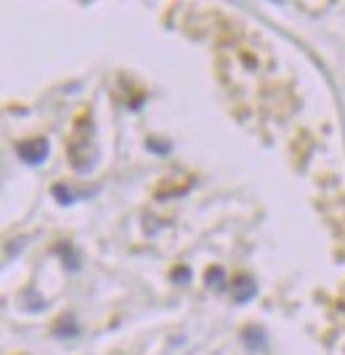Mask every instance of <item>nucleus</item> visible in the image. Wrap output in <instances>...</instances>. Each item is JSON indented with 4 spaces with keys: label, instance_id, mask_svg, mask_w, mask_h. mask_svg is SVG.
Segmentation results:
<instances>
[{
    "label": "nucleus",
    "instance_id": "1",
    "mask_svg": "<svg viewBox=\"0 0 345 355\" xmlns=\"http://www.w3.org/2000/svg\"><path fill=\"white\" fill-rule=\"evenodd\" d=\"M19 157L27 164H40L48 157V141L45 138H32L27 144H19Z\"/></svg>",
    "mask_w": 345,
    "mask_h": 355
}]
</instances>
